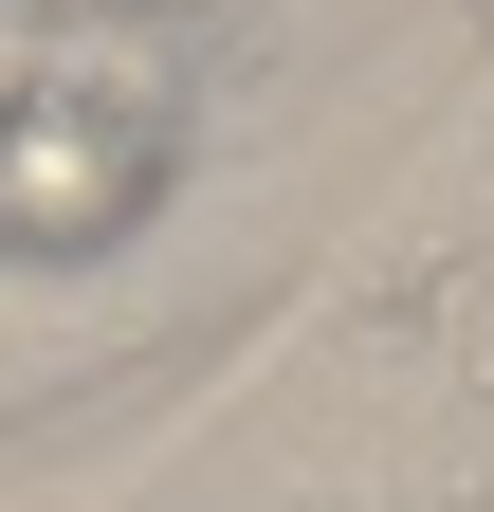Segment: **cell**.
<instances>
[{
    "label": "cell",
    "mask_w": 494,
    "mask_h": 512,
    "mask_svg": "<svg viewBox=\"0 0 494 512\" xmlns=\"http://www.w3.org/2000/svg\"><path fill=\"white\" fill-rule=\"evenodd\" d=\"M165 202V92L129 74L110 92L92 55H55V74L0 92V238L19 256H92V238H129Z\"/></svg>",
    "instance_id": "cell-1"
},
{
    "label": "cell",
    "mask_w": 494,
    "mask_h": 512,
    "mask_svg": "<svg viewBox=\"0 0 494 512\" xmlns=\"http://www.w3.org/2000/svg\"><path fill=\"white\" fill-rule=\"evenodd\" d=\"M55 19H92V37H147V19H202V0H55Z\"/></svg>",
    "instance_id": "cell-2"
}]
</instances>
